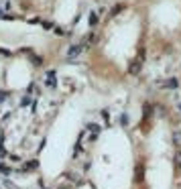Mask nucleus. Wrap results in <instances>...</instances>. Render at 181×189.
Returning a JSON list of instances; mask_svg holds the SVG:
<instances>
[{
  "label": "nucleus",
  "instance_id": "1",
  "mask_svg": "<svg viewBox=\"0 0 181 189\" xmlns=\"http://www.w3.org/2000/svg\"><path fill=\"white\" fill-rule=\"evenodd\" d=\"M140 61H143V55L130 63V73H138V71H140Z\"/></svg>",
  "mask_w": 181,
  "mask_h": 189
},
{
  "label": "nucleus",
  "instance_id": "2",
  "mask_svg": "<svg viewBox=\"0 0 181 189\" xmlns=\"http://www.w3.org/2000/svg\"><path fill=\"white\" fill-rule=\"evenodd\" d=\"M177 86H179V83H177V79H167V81L163 83V88H167V89H175Z\"/></svg>",
  "mask_w": 181,
  "mask_h": 189
},
{
  "label": "nucleus",
  "instance_id": "3",
  "mask_svg": "<svg viewBox=\"0 0 181 189\" xmlns=\"http://www.w3.org/2000/svg\"><path fill=\"white\" fill-rule=\"evenodd\" d=\"M173 145L181 151V132H175V134H173Z\"/></svg>",
  "mask_w": 181,
  "mask_h": 189
},
{
  "label": "nucleus",
  "instance_id": "4",
  "mask_svg": "<svg viewBox=\"0 0 181 189\" xmlns=\"http://www.w3.org/2000/svg\"><path fill=\"white\" fill-rule=\"evenodd\" d=\"M81 49H83L81 45H79V47H71V49H69V57H75V55H79V53H81Z\"/></svg>",
  "mask_w": 181,
  "mask_h": 189
},
{
  "label": "nucleus",
  "instance_id": "5",
  "mask_svg": "<svg viewBox=\"0 0 181 189\" xmlns=\"http://www.w3.org/2000/svg\"><path fill=\"white\" fill-rule=\"evenodd\" d=\"M175 165L181 167V151H179V148H177V155H175Z\"/></svg>",
  "mask_w": 181,
  "mask_h": 189
},
{
  "label": "nucleus",
  "instance_id": "6",
  "mask_svg": "<svg viewBox=\"0 0 181 189\" xmlns=\"http://www.w3.org/2000/svg\"><path fill=\"white\" fill-rule=\"evenodd\" d=\"M179 108H181V104H179Z\"/></svg>",
  "mask_w": 181,
  "mask_h": 189
}]
</instances>
